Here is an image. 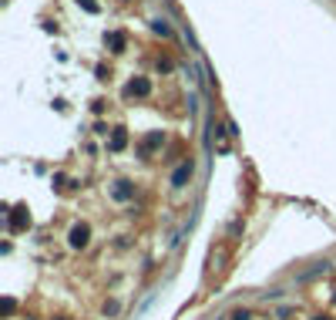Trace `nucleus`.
Returning <instances> with one entry per match:
<instances>
[{"label": "nucleus", "mask_w": 336, "mask_h": 320, "mask_svg": "<svg viewBox=\"0 0 336 320\" xmlns=\"http://www.w3.org/2000/svg\"><path fill=\"white\" fill-rule=\"evenodd\" d=\"M88 243H91V226L88 223L71 226V232H67V246H71V249H84Z\"/></svg>", "instance_id": "obj_1"}, {"label": "nucleus", "mask_w": 336, "mask_h": 320, "mask_svg": "<svg viewBox=\"0 0 336 320\" xmlns=\"http://www.w3.org/2000/svg\"><path fill=\"white\" fill-rule=\"evenodd\" d=\"M125 91H128L131 98H145V95H152V81H148V78H135V81H128V88H125Z\"/></svg>", "instance_id": "obj_2"}, {"label": "nucleus", "mask_w": 336, "mask_h": 320, "mask_svg": "<svg viewBox=\"0 0 336 320\" xmlns=\"http://www.w3.org/2000/svg\"><path fill=\"white\" fill-rule=\"evenodd\" d=\"M27 226H31V216H27V209H24V206H17L14 212H10V229L20 232V229H27Z\"/></svg>", "instance_id": "obj_3"}, {"label": "nucleus", "mask_w": 336, "mask_h": 320, "mask_svg": "<svg viewBox=\"0 0 336 320\" xmlns=\"http://www.w3.org/2000/svg\"><path fill=\"white\" fill-rule=\"evenodd\" d=\"M188 179H192V162H182V165L175 168V176H172V185H175V189H182Z\"/></svg>", "instance_id": "obj_4"}, {"label": "nucleus", "mask_w": 336, "mask_h": 320, "mask_svg": "<svg viewBox=\"0 0 336 320\" xmlns=\"http://www.w3.org/2000/svg\"><path fill=\"white\" fill-rule=\"evenodd\" d=\"M125 145H128V135H125V128H114L111 142H108V152H121Z\"/></svg>", "instance_id": "obj_5"}, {"label": "nucleus", "mask_w": 336, "mask_h": 320, "mask_svg": "<svg viewBox=\"0 0 336 320\" xmlns=\"http://www.w3.org/2000/svg\"><path fill=\"white\" fill-rule=\"evenodd\" d=\"M108 44H111V51H114V54H121V51H125V34H118V31H114V34H108Z\"/></svg>", "instance_id": "obj_6"}, {"label": "nucleus", "mask_w": 336, "mask_h": 320, "mask_svg": "<svg viewBox=\"0 0 336 320\" xmlns=\"http://www.w3.org/2000/svg\"><path fill=\"white\" fill-rule=\"evenodd\" d=\"M111 196H114V199H131V185L128 182H118L111 189Z\"/></svg>", "instance_id": "obj_7"}, {"label": "nucleus", "mask_w": 336, "mask_h": 320, "mask_svg": "<svg viewBox=\"0 0 336 320\" xmlns=\"http://www.w3.org/2000/svg\"><path fill=\"white\" fill-rule=\"evenodd\" d=\"M152 27H155V34H161V37H168V34H172V27H168L165 20H155Z\"/></svg>", "instance_id": "obj_8"}, {"label": "nucleus", "mask_w": 336, "mask_h": 320, "mask_svg": "<svg viewBox=\"0 0 336 320\" xmlns=\"http://www.w3.org/2000/svg\"><path fill=\"white\" fill-rule=\"evenodd\" d=\"M78 4H81L84 10H91V14H98V4H94V0H78Z\"/></svg>", "instance_id": "obj_9"}, {"label": "nucleus", "mask_w": 336, "mask_h": 320, "mask_svg": "<svg viewBox=\"0 0 336 320\" xmlns=\"http://www.w3.org/2000/svg\"><path fill=\"white\" fill-rule=\"evenodd\" d=\"M232 317H235V320H249V310H235Z\"/></svg>", "instance_id": "obj_10"}, {"label": "nucleus", "mask_w": 336, "mask_h": 320, "mask_svg": "<svg viewBox=\"0 0 336 320\" xmlns=\"http://www.w3.org/2000/svg\"><path fill=\"white\" fill-rule=\"evenodd\" d=\"M313 320H329V317H326V313H323V317H313Z\"/></svg>", "instance_id": "obj_11"}]
</instances>
